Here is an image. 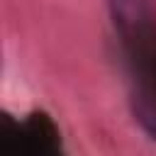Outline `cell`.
Here are the masks:
<instances>
[{
    "mask_svg": "<svg viewBox=\"0 0 156 156\" xmlns=\"http://www.w3.org/2000/svg\"><path fill=\"white\" fill-rule=\"evenodd\" d=\"M110 10L115 24L127 39H134L151 29V10L149 0H110Z\"/></svg>",
    "mask_w": 156,
    "mask_h": 156,
    "instance_id": "6da1fadb",
    "label": "cell"
}]
</instances>
